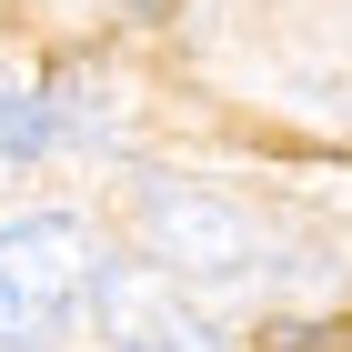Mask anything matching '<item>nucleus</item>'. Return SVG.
Wrapping results in <instances>:
<instances>
[{
    "label": "nucleus",
    "instance_id": "obj_1",
    "mask_svg": "<svg viewBox=\"0 0 352 352\" xmlns=\"http://www.w3.org/2000/svg\"><path fill=\"white\" fill-rule=\"evenodd\" d=\"M101 282V252L71 212L0 221V352H51Z\"/></svg>",
    "mask_w": 352,
    "mask_h": 352
},
{
    "label": "nucleus",
    "instance_id": "obj_2",
    "mask_svg": "<svg viewBox=\"0 0 352 352\" xmlns=\"http://www.w3.org/2000/svg\"><path fill=\"white\" fill-rule=\"evenodd\" d=\"M131 221H141V252L171 272V282H201V292H242L262 272V232H252L221 191H191V182H141L131 191Z\"/></svg>",
    "mask_w": 352,
    "mask_h": 352
},
{
    "label": "nucleus",
    "instance_id": "obj_3",
    "mask_svg": "<svg viewBox=\"0 0 352 352\" xmlns=\"http://www.w3.org/2000/svg\"><path fill=\"white\" fill-rule=\"evenodd\" d=\"M91 322H101L111 352H232V342L182 302V282H171L162 262H101V282H91Z\"/></svg>",
    "mask_w": 352,
    "mask_h": 352
},
{
    "label": "nucleus",
    "instance_id": "obj_4",
    "mask_svg": "<svg viewBox=\"0 0 352 352\" xmlns=\"http://www.w3.org/2000/svg\"><path fill=\"white\" fill-rule=\"evenodd\" d=\"M51 141H60L51 101H41V91H10V81H0V162H41Z\"/></svg>",
    "mask_w": 352,
    "mask_h": 352
},
{
    "label": "nucleus",
    "instance_id": "obj_5",
    "mask_svg": "<svg viewBox=\"0 0 352 352\" xmlns=\"http://www.w3.org/2000/svg\"><path fill=\"white\" fill-rule=\"evenodd\" d=\"M252 352H352V312H332V322H272Z\"/></svg>",
    "mask_w": 352,
    "mask_h": 352
},
{
    "label": "nucleus",
    "instance_id": "obj_6",
    "mask_svg": "<svg viewBox=\"0 0 352 352\" xmlns=\"http://www.w3.org/2000/svg\"><path fill=\"white\" fill-rule=\"evenodd\" d=\"M131 10H171V0H131Z\"/></svg>",
    "mask_w": 352,
    "mask_h": 352
}]
</instances>
